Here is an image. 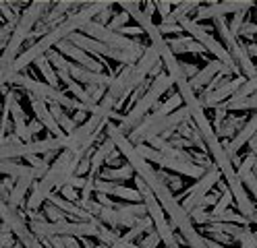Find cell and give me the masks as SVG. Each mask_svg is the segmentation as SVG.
<instances>
[{
	"mask_svg": "<svg viewBox=\"0 0 257 248\" xmlns=\"http://www.w3.org/2000/svg\"><path fill=\"white\" fill-rule=\"evenodd\" d=\"M104 132H106V137H108L110 141H114L116 149L122 153V157L126 159V163L135 170V176H139V178L150 186V190H152L154 196L158 198V203L162 205V209H164V213H166V217H168L172 229L179 231L181 238L185 240V244H187L189 248H207L205 236H201L199 231H197L195 223H193V219H191V215H189V213L183 209V205L174 198L172 190L164 184V180L160 178V172L154 170V165L137 151V147H135L131 141H128V137L118 128V124H114L112 120H108Z\"/></svg>",
	"mask_w": 257,
	"mask_h": 248,
	"instance_id": "cell-1",
	"label": "cell"
},
{
	"mask_svg": "<svg viewBox=\"0 0 257 248\" xmlns=\"http://www.w3.org/2000/svg\"><path fill=\"white\" fill-rule=\"evenodd\" d=\"M110 7H114V3H89L85 5V9H79L75 11L71 17H67L58 27H54L50 33H46L44 38H40L38 42H34L27 50H23L21 56L15 60L7 71H3V81H7L11 75H19L23 69H27L29 64H36L40 58H44L48 52H52V50L62 44V42H67L73 33H79V31H83V27L87 23H91L95 17H98L100 13H104L106 9Z\"/></svg>",
	"mask_w": 257,
	"mask_h": 248,
	"instance_id": "cell-2",
	"label": "cell"
},
{
	"mask_svg": "<svg viewBox=\"0 0 257 248\" xmlns=\"http://www.w3.org/2000/svg\"><path fill=\"white\" fill-rule=\"evenodd\" d=\"M77 163L79 159L75 157L73 151H62L50 165L48 174L36 182L34 190H31L29 198H27V205H25V211H38L40 207H44L48 203V198L54 194L52 188H62L64 184L69 182L71 176H75V170H77Z\"/></svg>",
	"mask_w": 257,
	"mask_h": 248,
	"instance_id": "cell-3",
	"label": "cell"
},
{
	"mask_svg": "<svg viewBox=\"0 0 257 248\" xmlns=\"http://www.w3.org/2000/svg\"><path fill=\"white\" fill-rule=\"evenodd\" d=\"M3 85H13V87H21L23 91H27V95H34L38 99H44V102L48 104H58L62 106L64 110H75L79 114H95V110L98 108H93V106H85L81 102H77L75 97H69L64 91L60 89H54L50 87L48 83L44 81H36L34 77H29V75H11L7 81H3Z\"/></svg>",
	"mask_w": 257,
	"mask_h": 248,
	"instance_id": "cell-4",
	"label": "cell"
},
{
	"mask_svg": "<svg viewBox=\"0 0 257 248\" xmlns=\"http://www.w3.org/2000/svg\"><path fill=\"white\" fill-rule=\"evenodd\" d=\"M52 3H46V0H36V3H29L27 9L21 13V19L13 31V38L9 42V46L3 50V71H7L9 66L21 56V46L27 42V38L34 33V29L38 27V21L42 17H46L52 11Z\"/></svg>",
	"mask_w": 257,
	"mask_h": 248,
	"instance_id": "cell-5",
	"label": "cell"
},
{
	"mask_svg": "<svg viewBox=\"0 0 257 248\" xmlns=\"http://www.w3.org/2000/svg\"><path fill=\"white\" fill-rule=\"evenodd\" d=\"M174 85V81L170 79L168 73H162V75H158L154 81H152V85L148 89V93L143 95L139 102L128 110L124 116H122V120L118 122V128L124 132V135L128 137V132H131L133 128H137L141 124V120L146 118V116H150V110L158 104V99L162 97L170 87Z\"/></svg>",
	"mask_w": 257,
	"mask_h": 248,
	"instance_id": "cell-6",
	"label": "cell"
},
{
	"mask_svg": "<svg viewBox=\"0 0 257 248\" xmlns=\"http://www.w3.org/2000/svg\"><path fill=\"white\" fill-rule=\"evenodd\" d=\"M181 27H183V31L187 33V36H191L195 42H199L203 48H205V52H210L216 60H220L226 69H230L232 73H234V77H243L240 75V71H238V66H236V62L232 60V56H230V52L226 48L222 46V42L220 40H216L210 31H207L201 23H197V21H193V17H187V19H183L181 21Z\"/></svg>",
	"mask_w": 257,
	"mask_h": 248,
	"instance_id": "cell-7",
	"label": "cell"
},
{
	"mask_svg": "<svg viewBox=\"0 0 257 248\" xmlns=\"http://www.w3.org/2000/svg\"><path fill=\"white\" fill-rule=\"evenodd\" d=\"M69 149V137L56 139V137H46L31 143H17V145H3V159H15L29 157V155H48L56 151H67Z\"/></svg>",
	"mask_w": 257,
	"mask_h": 248,
	"instance_id": "cell-8",
	"label": "cell"
},
{
	"mask_svg": "<svg viewBox=\"0 0 257 248\" xmlns=\"http://www.w3.org/2000/svg\"><path fill=\"white\" fill-rule=\"evenodd\" d=\"M0 215H3V231H13L15 238L25 248H46L40 242V238L31 231L29 221L15 207H11L9 203H3L0 205Z\"/></svg>",
	"mask_w": 257,
	"mask_h": 248,
	"instance_id": "cell-9",
	"label": "cell"
},
{
	"mask_svg": "<svg viewBox=\"0 0 257 248\" xmlns=\"http://www.w3.org/2000/svg\"><path fill=\"white\" fill-rule=\"evenodd\" d=\"M81 33H85L87 38H93V40H98V42H102V44H106L110 48H114V50H122V52L143 54V52H146V48H148V46H143L139 40H131V38L122 36V33H116V31H112V29H108V27H104L100 23H95V21L87 23Z\"/></svg>",
	"mask_w": 257,
	"mask_h": 248,
	"instance_id": "cell-10",
	"label": "cell"
},
{
	"mask_svg": "<svg viewBox=\"0 0 257 248\" xmlns=\"http://www.w3.org/2000/svg\"><path fill=\"white\" fill-rule=\"evenodd\" d=\"M183 106V97L179 95V93H174V95H170L168 99H166V104H162V106H158V110L154 112V114H150V116H146V118L141 120V124L137 126V128H133L131 132H128V141H131L135 147H139V145H143L146 143V135L148 132L160 122V120H164L166 116H170L172 112H176Z\"/></svg>",
	"mask_w": 257,
	"mask_h": 248,
	"instance_id": "cell-11",
	"label": "cell"
},
{
	"mask_svg": "<svg viewBox=\"0 0 257 248\" xmlns=\"http://www.w3.org/2000/svg\"><path fill=\"white\" fill-rule=\"evenodd\" d=\"M222 180V172L216 168V165H212V168H207V172L195 182L193 186H189L187 190H185V198L181 201V205H183V209L191 215L195 209H199V205L203 203V198L212 192V188H214V184H218V182Z\"/></svg>",
	"mask_w": 257,
	"mask_h": 248,
	"instance_id": "cell-12",
	"label": "cell"
},
{
	"mask_svg": "<svg viewBox=\"0 0 257 248\" xmlns=\"http://www.w3.org/2000/svg\"><path fill=\"white\" fill-rule=\"evenodd\" d=\"M251 9H255V3L251 0H224V3H207L201 5L199 11L193 17V21H216V19H224L226 15H236V13H249Z\"/></svg>",
	"mask_w": 257,
	"mask_h": 248,
	"instance_id": "cell-13",
	"label": "cell"
},
{
	"mask_svg": "<svg viewBox=\"0 0 257 248\" xmlns=\"http://www.w3.org/2000/svg\"><path fill=\"white\" fill-rule=\"evenodd\" d=\"M245 83H247L245 77H232V79L228 77V79H224L212 93H201V95H199L203 108H212V110H214L216 106L228 102L230 97H234V95L240 91V87H243Z\"/></svg>",
	"mask_w": 257,
	"mask_h": 248,
	"instance_id": "cell-14",
	"label": "cell"
},
{
	"mask_svg": "<svg viewBox=\"0 0 257 248\" xmlns=\"http://www.w3.org/2000/svg\"><path fill=\"white\" fill-rule=\"evenodd\" d=\"M29 104H31V112L36 114V120H40V122L44 124V128L50 132L52 137H56V139L69 137L67 132H64V130L58 126L54 114H52V110H50V104H46L44 99H38V97H34V95H29Z\"/></svg>",
	"mask_w": 257,
	"mask_h": 248,
	"instance_id": "cell-15",
	"label": "cell"
},
{
	"mask_svg": "<svg viewBox=\"0 0 257 248\" xmlns=\"http://www.w3.org/2000/svg\"><path fill=\"white\" fill-rule=\"evenodd\" d=\"M255 135H257V112L251 116V118H247V124H245L243 128H240L230 141H224V147H226V151H228V155H230L232 163H236V161H238L236 153H238L245 145H249V143L255 139Z\"/></svg>",
	"mask_w": 257,
	"mask_h": 248,
	"instance_id": "cell-16",
	"label": "cell"
},
{
	"mask_svg": "<svg viewBox=\"0 0 257 248\" xmlns=\"http://www.w3.org/2000/svg\"><path fill=\"white\" fill-rule=\"evenodd\" d=\"M54 50H58V52H60L64 58H71L77 66H83V69L93 71V73H104L100 60L91 58V54L83 52L81 48H77V46H75V44H71V42H62V44H58Z\"/></svg>",
	"mask_w": 257,
	"mask_h": 248,
	"instance_id": "cell-17",
	"label": "cell"
},
{
	"mask_svg": "<svg viewBox=\"0 0 257 248\" xmlns=\"http://www.w3.org/2000/svg\"><path fill=\"white\" fill-rule=\"evenodd\" d=\"M71 77H73L77 83H81V85H87V87H110L116 75L93 73V71L83 69V66L71 64Z\"/></svg>",
	"mask_w": 257,
	"mask_h": 248,
	"instance_id": "cell-18",
	"label": "cell"
},
{
	"mask_svg": "<svg viewBox=\"0 0 257 248\" xmlns=\"http://www.w3.org/2000/svg\"><path fill=\"white\" fill-rule=\"evenodd\" d=\"M226 71V66H224L220 60H210L207 62L203 69L199 71V75L195 77V79H191L189 83H191V87H193V91H203L210 83L220 75V73H224Z\"/></svg>",
	"mask_w": 257,
	"mask_h": 248,
	"instance_id": "cell-19",
	"label": "cell"
},
{
	"mask_svg": "<svg viewBox=\"0 0 257 248\" xmlns=\"http://www.w3.org/2000/svg\"><path fill=\"white\" fill-rule=\"evenodd\" d=\"M170 50L174 52V56H179V54H203L205 52V48L195 42L191 36H183V38H170L166 40Z\"/></svg>",
	"mask_w": 257,
	"mask_h": 248,
	"instance_id": "cell-20",
	"label": "cell"
},
{
	"mask_svg": "<svg viewBox=\"0 0 257 248\" xmlns=\"http://www.w3.org/2000/svg\"><path fill=\"white\" fill-rule=\"evenodd\" d=\"M201 3H197V0H189V3H174V11L170 13V17H166V19H162V23H170V25H179L183 19H187L189 13L193 11H199Z\"/></svg>",
	"mask_w": 257,
	"mask_h": 248,
	"instance_id": "cell-21",
	"label": "cell"
},
{
	"mask_svg": "<svg viewBox=\"0 0 257 248\" xmlns=\"http://www.w3.org/2000/svg\"><path fill=\"white\" fill-rule=\"evenodd\" d=\"M156 225H154V221H152V217L148 215V217H141V219H137V223L131 227V229H126L124 234L120 236L124 242H135V240H141L146 234H150V231L154 229Z\"/></svg>",
	"mask_w": 257,
	"mask_h": 248,
	"instance_id": "cell-22",
	"label": "cell"
},
{
	"mask_svg": "<svg viewBox=\"0 0 257 248\" xmlns=\"http://www.w3.org/2000/svg\"><path fill=\"white\" fill-rule=\"evenodd\" d=\"M214 27H216L218 36H220V42H222V46L226 48L228 52L232 54L234 50L238 48V38H234V33L230 31V27H228L226 19H216V21H214Z\"/></svg>",
	"mask_w": 257,
	"mask_h": 248,
	"instance_id": "cell-23",
	"label": "cell"
},
{
	"mask_svg": "<svg viewBox=\"0 0 257 248\" xmlns=\"http://www.w3.org/2000/svg\"><path fill=\"white\" fill-rule=\"evenodd\" d=\"M36 69L40 71L44 83H48V85L54 87V89H60V79H58V75H56V71H54L52 62L48 60V56H44V58H40V60L36 62Z\"/></svg>",
	"mask_w": 257,
	"mask_h": 248,
	"instance_id": "cell-24",
	"label": "cell"
},
{
	"mask_svg": "<svg viewBox=\"0 0 257 248\" xmlns=\"http://www.w3.org/2000/svg\"><path fill=\"white\" fill-rule=\"evenodd\" d=\"M100 178L110 180V182H116V184H122V182L135 178V170L128 163H124V165H120V168H108V170H104L100 174Z\"/></svg>",
	"mask_w": 257,
	"mask_h": 248,
	"instance_id": "cell-25",
	"label": "cell"
},
{
	"mask_svg": "<svg viewBox=\"0 0 257 248\" xmlns=\"http://www.w3.org/2000/svg\"><path fill=\"white\" fill-rule=\"evenodd\" d=\"M50 110H52V114H54L58 126H60L64 132H67V135H73V132L77 130V120L71 118V116L67 114V110H64L62 106H58V104H50Z\"/></svg>",
	"mask_w": 257,
	"mask_h": 248,
	"instance_id": "cell-26",
	"label": "cell"
},
{
	"mask_svg": "<svg viewBox=\"0 0 257 248\" xmlns=\"http://www.w3.org/2000/svg\"><path fill=\"white\" fill-rule=\"evenodd\" d=\"M224 108L228 112H249V110H255L257 112V93L249 95V97H230L228 102H224Z\"/></svg>",
	"mask_w": 257,
	"mask_h": 248,
	"instance_id": "cell-27",
	"label": "cell"
},
{
	"mask_svg": "<svg viewBox=\"0 0 257 248\" xmlns=\"http://www.w3.org/2000/svg\"><path fill=\"white\" fill-rule=\"evenodd\" d=\"M210 223H236V225H249L251 221L245 217V215H240L238 211H232V209H228V211H224V213H220V215H212L210 213ZM207 223V225H210Z\"/></svg>",
	"mask_w": 257,
	"mask_h": 248,
	"instance_id": "cell-28",
	"label": "cell"
},
{
	"mask_svg": "<svg viewBox=\"0 0 257 248\" xmlns=\"http://www.w3.org/2000/svg\"><path fill=\"white\" fill-rule=\"evenodd\" d=\"M0 15H3V23L13 25V27H17V23L21 19V15H17L15 5H11V3H0Z\"/></svg>",
	"mask_w": 257,
	"mask_h": 248,
	"instance_id": "cell-29",
	"label": "cell"
},
{
	"mask_svg": "<svg viewBox=\"0 0 257 248\" xmlns=\"http://www.w3.org/2000/svg\"><path fill=\"white\" fill-rule=\"evenodd\" d=\"M255 163H257V157H255V153H249V155H245V159L238 163V170H236L238 178L243 180V178H247L249 174H253V168H255Z\"/></svg>",
	"mask_w": 257,
	"mask_h": 248,
	"instance_id": "cell-30",
	"label": "cell"
},
{
	"mask_svg": "<svg viewBox=\"0 0 257 248\" xmlns=\"http://www.w3.org/2000/svg\"><path fill=\"white\" fill-rule=\"evenodd\" d=\"M128 19H131V15H128L126 11H120V13H116L114 17H112V21L108 23V29H112V31H116V33H120L126 25H128Z\"/></svg>",
	"mask_w": 257,
	"mask_h": 248,
	"instance_id": "cell-31",
	"label": "cell"
},
{
	"mask_svg": "<svg viewBox=\"0 0 257 248\" xmlns=\"http://www.w3.org/2000/svg\"><path fill=\"white\" fill-rule=\"evenodd\" d=\"M44 215H46L48 221H54V223H58V221H69L67 215H64L58 207H54L52 203H46V205H44Z\"/></svg>",
	"mask_w": 257,
	"mask_h": 248,
	"instance_id": "cell-32",
	"label": "cell"
},
{
	"mask_svg": "<svg viewBox=\"0 0 257 248\" xmlns=\"http://www.w3.org/2000/svg\"><path fill=\"white\" fill-rule=\"evenodd\" d=\"M230 203H234L230 190H224L222 196H220V201L216 203V207H212V215H220V213H224V211H228V209H230Z\"/></svg>",
	"mask_w": 257,
	"mask_h": 248,
	"instance_id": "cell-33",
	"label": "cell"
},
{
	"mask_svg": "<svg viewBox=\"0 0 257 248\" xmlns=\"http://www.w3.org/2000/svg\"><path fill=\"white\" fill-rule=\"evenodd\" d=\"M160 178L164 180V184L174 192V190H179V188H183V180H181V176H174V174H168V172H162L160 170Z\"/></svg>",
	"mask_w": 257,
	"mask_h": 248,
	"instance_id": "cell-34",
	"label": "cell"
},
{
	"mask_svg": "<svg viewBox=\"0 0 257 248\" xmlns=\"http://www.w3.org/2000/svg\"><path fill=\"white\" fill-rule=\"evenodd\" d=\"M245 19H247V13H236V15H232V19H230L228 27H230V31L234 33V38H238L240 29H243V25L247 23Z\"/></svg>",
	"mask_w": 257,
	"mask_h": 248,
	"instance_id": "cell-35",
	"label": "cell"
},
{
	"mask_svg": "<svg viewBox=\"0 0 257 248\" xmlns=\"http://www.w3.org/2000/svg\"><path fill=\"white\" fill-rule=\"evenodd\" d=\"M160 242H162V240H160V234H158L156 227H154L150 234H146V236L139 240V246H141V248H158Z\"/></svg>",
	"mask_w": 257,
	"mask_h": 248,
	"instance_id": "cell-36",
	"label": "cell"
},
{
	"mask_svg": "<svg viewBox=\"0 0 257 248\" xmlns=\"http://www.w3.org/2000/svg\"><path fill=\"white\" fill-rule=\"evenodd\" d=\"M243 184H245L247 192L255 198V203H257V174L253 172V174H249L247 178H243Z\"/></svg>",
	"mask_w": 257,
	"mask_h": 248,
	"instance_id": "cell-37",
	"label": "cell"
},
{
	"mask_svg": "<svg viewBox=\"0 0 257 248\" xmlns=\"http://www.w3.org/2000/svg\"><path fill=\"white\" fill-rule=\"evenodd\" d=\"M226 190H228V188H226ZM222 192H224V190H212L210 194H207V196L203 198V203L199 205V209L207 211V207H210V205H214V207H216V203L220 201V196H222Z\"/></svg>",
	"mask_w": 257,
	"mask_h": 248,
	"instance_id": "cell-38",
	"label": "cell"
},
{
	"mask_svg": "<svg viewBox=\"0 0 257 248\" xmlns=\"http://www.w3.org/2000/svg\"><path fill=\"white\" fill-rule=\"evenodd\" d=\"M58 192L67 198V201H73V203H79L81 201V196H79V192H77V188H73V186H69V184H64L62 188H58Z\"/></svg>",
	"mask_w": 257,
	"mask_h": 248,
	"instance_id": "cell-39",
	"label": "cell"
},
{
	"mask_svg": "<svg viewBox=\"0 0 257 248\" xmlns=\"http://www.w3.org/2000/svg\"><path fill=\"white\" fill-rule=\"evenodd\" d=\"M158 29H160V33H162V36H176V33H181V31H183L181 23H179V25H170V23H160V25H158Z\"/></svg>",
	"mask_w": 257,
	"mask_h": 248,
	"instance_id": "cell-40",
	"label": "cell"
},
{
	"mask_svg": "<svg viewBox=\"0 0 257 248\" xmlns=\"http://www.w3.org/2000/svg\"><path fill=\"white\" fill-rule=\"evenodd\" d=\"M156 7H158V13L162 15V19L170 17V13L174 11V9H172V7H174V3H168V0H160V3H156Z\"/></svg>",
	"mask_w": 257,
	"mask_h": 248,
	"instance_id": "cell-41",
	"label": "cell"
},
{
	"mask_svg": "<svg viewBox=\"0 0 257 248\" xmlns=\"http://www.w3.org/2000/svg\"><path fill=\"white\" fill-rule=\"evenodd\" d=\"M181 66H183V71H185V75H187L189 81L195 79V77L199 75V71H201V69H197L195 64H189V62H181Z\"/></svg>",
	"mask_w": 257,
	"mask_h": 248,
	"instance_id": "cell-42",
	"label": "cell"
},
{
	"mask_svg": "<svg viewBox=\"0 0 257 248\" xmlns=\"http://www.w3.org/2000/svg\"><path fill=\"white\" fill-rule=\"evenodd\" d=\"M13 231H3V236H0V248H13L15 244H17V242H15L13 240Z\"/></svg>",
	"mask_w": 257,
	"mask_h": 248,
	"instance_id": "cell-43",
	"label": "cell"
},
{
	"mask_svg": "<svg viewBox=\"0 0 257 248\" xmlns=\"http://www.w3.org/2000/svg\"><path fill=\"white\" fill-rule=\"evenodd\" d=\"M67 184H69V186H73V188L83 190V188H85V184H87V178H81V176H71Z\"/></svg>",
	"mask_w": 257,
	"mask_h": 248,
	"instance_id": "cell-44",
	"label": "cell"
},
{
	"mask_svg": "<svg viewBox=\"0 0 257 248\" xmlns=\"http://www.w3.org/2000/svg\"><path fill=\"white\" fill-rule=\"evenodd\" d=\"M120 33H122V36H126V38H128V36H137V38H139V36H146V33H143V29H141V27H135V25H126Z\"/></svg>",
	"mask_w": 257,
	"mask_h": 248,
	"instance_id": "cell-45",
	"label": "cell"
},
{
	"mask_svg": "<svg viewBox=\"0 0 257 248\" xmlns=\"http://www.w3.org/2000/svg\"><path fill=\"white\" fill-rule=\"evenodd\" d=\"M110 248H141L139 244H135V242H124L122 238H116L114 242H112V246Z\"/></svg>",
	"mask_w": 257,
	"mask_h": 248,
	"instance_id": "cell-46",
	"label": "cell"
},
{
	"mask_svg": "<svg viewBox=\"0 0 257 248\" xmlns=\"http://www.w3.org/2000/svg\"><path fill=\"white\" fill-rule=\"evenodd\" d=\"M154 11H158L156 3H154V0H148V3L143 5V13H146V15L150 17V19H152V17H154Z\"/></svg>",
	"mask_w": 257,
	"mask_h": 248,
	"instance_id": "cell-47",
	"label": "cell"
},
{
	"mask_svg": "<svg viewBox=\"0 0 257 248\" xmlns=\"http://www.w3.org/2000/svg\"><path fill=\"white\" fill-rule=\"evenodd\" d=\"M44 128V124L40 122V120H34V122H29V132L31 135H36V132H40Z\"/></svg>",
	"mask_w": 257,
	"mask_h": 248,
	"instance_id": "cell-48",
	"label": "cell"
},
{
	"mask_svg": "<svg viewBox=\"0 0 257 248\" xmlns=\"http://www.w3.org/2000/svg\"><path fill=\"white\" fill-rule=\"evenodd\" d=\"M79 242H81V246H83V248H98V242H93L91 238H81Z\"/></svg>",
	"mask_w": 257,
	"mask_h": 248,
	"instance_id": "cell-49",
	"label": "cell"
},
{
	"mask_svg": "<svg viewBox=\"0 0 257 248\" xmlns=\"http://www.w3.org/2000/svg\"><path fill=\"white\" fill-rule=\"evenodd\" d=\"M64 244H67V248H83L81 242H77L75 238H64Z\"/></svg>",
	"mask_w": 257,
	"mask_h": 248,
	"instance_id": "cell-50",
	"label": "cell"
},
{
	"mask_svg": "<svg viewBox=\"0 0 257 248\" xmlns=\"http://www.w3.org/2000/svg\"><path fill=\"white\" fill-rule=\"evenodd\" d=\"M205 242H207V248H226L224 244H220V242H216L212 238H207V236H205Z\"/></svg>",
	"mask_w": 257,
	"mask_h": 248,
	"instance_id": "cell-51",
	"label": "cell"
},
{
	"mask_svg": "<svg viewBox=\"0 0 257 248\" xmlns=\"http://www.w3.org/2000/svg\"><path fill=\"white\" fill-rule=\"evenodd\" d=\"M183 244H185V240L176 238V240H172V242H168V244H164V246H166V248H183Z\"/></svg>",
	"mask_w": 257,
	"mask_h": 248,
	"instance_id": "cell-52",
	"label": "cell"
},
{
	"mask_svg": "<svg viewBox=\"0 0 257 248\" xmlns=\"http://www.w3.org/2000/svg\"><path fill=\"white\" fill-rule=\"evenodd\" d=\"M249 147H251V153H255V157H257V137L249 143Z\"/></svg>",
	"mask_w": 257,
	"mask_h": 248,
	"instance_id": "cell-53",
	"label": "cell"
},
{
	"mask_svg": "<svg viewBox=\"0 0 257 248\" xmlns=\"http://www.w3.org/2000/svg\"><path fill=\"white\" fill-rule=\"evenodd\" d=\"M13 248H25V246H23V244H21V242H17V244H15V246H13Z\"/></svg>",
	"mask_w": 257,
	"mask_h": 248,
	"instance_id": "cell-54",
	"label": "cell"
},
{
	"mask_svg": "<svg viewBox=\"0 0 257 248\" xmlns=\"http://www.w3.org/2000/svg\"><path fill=\"white\" fill-rule=\"evenodd\" d=\"M255 23H257V3H255ZM255 42H257V38H255Z\"/></svg>",
	"mask_w": 257,
	"mask_h": 248,
	"instance_id": "cell-55",
	"label": "cell"
},
{
	"mask_svg": "<svg viewBox=\"0 0 257 248\" xmlns=\"http://www.w3.org/2000/svg\"><path fill=\"white\" fill-rule=\"evenodd\" d=\"M251 221H253V223H257V213L253 215V219H251Z\"/></svg>",
	"mask_w": 257,
	"mask_h": 248,
	"instance_id": "cell-56",
	"label": "cell"
}]
</instances>
